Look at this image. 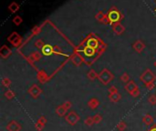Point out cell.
Returning <instances> with one entry per match:
<instances>
[{
	"label": "cell",
	"instance_id": "cell-19",
	"mask_svg": "<svg viewBox=\"0 0 156 131\" xmlns=\"http://www.w3.org/2000/svg\"><path fill=\"white\" fill-rule=\"evenodd\" d=\"M98 76H99V74H97V72L94 69H90L88 72V74H87V77H88V78L90 81H93V80H95L96 78H98Z\"/></svg>",
	"mask_w": 156,
	"mask_h": 131
},
{
	"label": "cell",
	"instance_id": "cell-26",
	"mask_svg": "<svg viewBox=\"0 0 156 131\" xmlns=\"http://www.w3.org/2000/svg\"><path fill=\"white\" fill-rule=\"evenodd\" d=\"M148 101L152 106H155L156 105V95L153 94V95L150 96L149 98H148Z\"/></svg>",
	"mask_w": 156,
	"mask_h": 131
},
{
	"label": "cell",
	"instance_id": "cell-4",
	"mask_svg": "<svg viewBox=\"0 0 156 131\" xmlns=\"http://www.w3.org/2000/svg\"><path fill=\"white\" fill-rule=\"evenodd\" d=\"M108 19L109 21L113 24V23H117V22H120V20L121 19V14L120 13V11L116 9L115 8H112L110 11H109V14H108Z\"/></svg>",
	"mask_w": 156,
	"mask_h": 131
},
{
	"label": "cell",
	"instance_id": "cell-34",
	"mask_svg": "<svg viewBox=\"0 0 156 131\" xmlns=\"http://www.w3.org/2000/svg\"><path fill=\"white\" fill-rule=\"evenodd\" d=\"M153 65H154V67H156V61H155V62H154V64H153Z\"/></svg>",
	"mask_w": 156,
	"mask_h": 131
},
{
	"label": "cell",
	"instance_id": "cell-32",
	"mask_svg": "<svg viewBox=\"0 0 156 131\" xmlns=\"http://www.w3.org/2000/svg\"><path fill=\"white\" fill-rule=\"evenodd\" d=\"M62 106L68 110V109H70L71 108V102L70 101H65L63 104H62Z\"/></svg>",
	"mask_w": 156,
	"mask_h": 131
},
{
	"label": "cell",
	"instance_id": "cell-28",
	"mask_svg": "<svg viewBox=\"0 0 156 131\" xmlns=\"http://www.w3.org/2000/svg\"><path fill=\"white\" fill-rule=\"evenodd\" d=\"M10 84H11V81H10L9 78H3V80H2V85H3L4 86L8 87V86H10Z\"/></svg>",
	"mask_w": 156,
	"mask_h": 131
},
{
	"label": "cell",
	"instance_id": "cell-13",
	"mask_svg": "<svg viewBox=\"0 0 156 131\" xmlns=\"http://www.w3.org/2000/svg\"><path fill=\"white\" fill-rule=\"evenodd\" d=\"M99 106V100L96 97H92L88 101V107L91 109H96Z\"/></svg>",
	"mask_w": 156,
	"mask_h": 131
},
{
	"label": "cell",
	"instance_id": "cell-29",
	"mask_svg": "<svg viewBox=\"0 0 156 131\" xmlns=\"http://www.w3.org/2000/svg\"><path fill=\"white\" fill-rule=\"evenodd\" d=\"M35 46H36L37 48H43V47H44V43H43V41H42L41 39H39V40L36 41Z\"/></svg>",
	"mask_w": 156,
	"mask_h": 131
},
{
	"label": "cell",
	"instance_id": "cell-14",
	"mask_svg": "<svg viewBox=\"0 0 156 131\" xmlns=\"http://www.w3.org/2000/svg\"><path fill=\"white\" fill-rule=\"evenodd\" d=\"M46 117H44V116H42L39 120H37V122L36 123V126H35V128L37 129V130H39V131H41L43 128H44V127H45V124H46Z\"/></svg>",
	"mask_w": 156,
	"mask_h": 131
},
{
	"label": "cell",
	"instance_id": "cell-24",
	"mask_svg": "<svg viewBox=\"0 0 156 131\" xmlns=\"http://www.w3.org/2000/svg\"><path fill=\"white\" fill-rule=\"evenodd\" d=\"M5 97L8 99H13L15 97V93L12 90H8L5 92Z\"/></svg>",
	"mask_w": 156,
	"mask_h": 131
},
{
	"label": "cell",
	"instance_id": "cell-27",
	"mask_svg": "<svg viewBox=\"0 0 156 131\" xmlns=\"http://www.w3.org/2000/svg\"><path fill=\"white\" fill-rule=\"evenodd\" d=\"M23 22V19L21 18V16H17L14 17V19H13V23L16 25V26H19V25Z\"/></svg>",
	"mask_w": 156,
	"mask_h": 131
},
{
	"label": "cell",
	"instance_id": "cell-6",
	"mask_svg": "<svg viewBox=\"0 0 156 131\" xmlns=\"http://www.w3.org/2000/svg\"><path fill=\"white\" fill-rule=\"evenodd\" d=\"M42 93V90L40 87L37 85H32L28 89V94L32 97L33 98H37L40 96V94Z\"/></svg>",
	"mask_w": 156,
	"mask_h": 131
},
{
	"label": "cell",
	"instance_id": "cell-17",
	"mask_svg": "<svg viewBox=\"0 0 156 131\" xmlns=\"http://www.w3.org/2000/svg\"><path fill=\"white\" fill-rule=\"evenodd\" d=\"M142 122L145 125H147V126H150V125H152L153 123V118L151 115L146 114L142 117Z\"/></svg>",
	"mask_w": 156,
	"mask_h": 131
},
{
	"label": "cell",
	"instance_id": "cell-10",
	"mask_svg": "<svg viewBox=\"0 0 156 131\" xmlns=\"http://www.w3.org/2000/svg\"><path fill=\"white\" fill-rule=\"evenodd\" d=\"M133 49L136 51V52H138V53H141L143 49L145 48V44L143 43L142 40H137L133 43Z\"/></svg>",
	"mask_w": 156,
	"mask_h": 131
},
{
	"label": "cell",
	"instance_id": "cell-20",
	"mask_svg": "<svg viewBox=\"0 0 156 131\" xmlns=\"http://www.w3.org/2000/svg\"><path fill=\"white\" fill-rule=\"evenodd\" d=\"M8 9L12 12V13H15V12H17L18 9H19V5H18L17 3L13 2V3H11V4L9 5Z\"/></svg>",
	"mask_w": 156,
	"mask_h": 131
},
{
	"label": "cell",
	"instance_id": "cell-25",
	"mask_svg": "<svg viewBox=\"0 0 156 131\" xmlns=\"http://www.w3.org/2000/svg\"><path fill=\"white\" fill-rule=\"evenodd\" d=\"M93 120H94L95 124L101 123V120H102V116L101 114H95L94 116H93Z\"/></svg>",
	"mask_w": 156,
	"mask_h": 131
},
{
	"label": "cell",
	"instance_id": "cell-9",
	"mask_svg": "<svg viewBox=\"0 0 156 131\" xmlns=\"http://www.w3.org/2000/svg\"><path fill=\"white\" fill-rule=\"evenodd\" d=\"M7 130L8 131H20L21 130V126H20V124L18 122H17L15 120H12L8 124Z\"/></svg>",
	"mask_w": 156,
	"mask_h": 131
},
{
	"label": "cell",
	"instance_id": "cell-12",
	"mask_svg": "<svg viewBox=\"0 0 156 131\" xmlns=\"http://www.w3.org/2000/svg\"><path fill=\"white\" fill-rule=\"evenodd\" d=\"M71 62L73 63L74 66H76V67H79L80 65L82 64V62H83V58L81 56H79L78 54H75L72 58H71Z\"/></svg>",
	"mask_w": 156,
	"mask_h": 131
},
{
	"label": "cell",
	"instance_id": "cell-2",
	"mask_svg": "<svg viewBox=\"0 0 156 131\" xmlns=\"http://www.w3.org/2000/svg\"><path fill=\"white\" fill-rule=\"evenodd\" d=\"M114 78L113 74H112L109 69L107 68H104L101 71V73H99L98 79L99 80V82L102 83L103 85H108L110 82H111Z\"/></svg>",
	"mask_w": 156,
	"mask_h": 131
},
{
	"label": "cell",
	"instance_id": "cell-30",
	"mask_svg": "<svg viewBox=\"0 0 156 131\" xmlns=\"http://www.w3.org/2000/svg\"><path fill=\"white\" fill-rule=\"evenodd\" d=\"M108 91L110 94H113V93H118V88L115 86H111L108 88Z\"/></svg>",
	"mask_w": 156,
	"mask_h": 131
},
{
	"label": "cell",
	"instance_id": "cell-18",
	"mask_svg": "<svg viewBox=\"0 0 156 131\" xmlns=\"http://www.w3.org/2000/svg\"><path fill=\"white\" fill-rule=\"evenodd\" d=\"M55 112H56V114H57L58 116L63 117V116H65L66 113H67V109L63 107V106L61 105V106H59V107L56 108Z\"/></svg>",
	"mask_w": 156,
	"mask_h": 131
},
{
	"label": "cell",
	"instance_id": "cell-8",
	"mask_svg": "<svg viewBox=\"0 0 156 131\" xmlns=\"http://www.w3.org/2000/svg\"><path fill=\"white\" fill-rule=\"evenodd\" d=\"M111 26H112V30H113V32L116 35H121L124 33V31H125V27H124L120 22L111 24Z\"/></svg>",
	"mask_w": 156,
	"mask_h": 131
},
{
	"label": "cell",
	"instance_id": "cell-23",
	"mask_svg": "<svg viewBox=\"0 0 156 131\" xmlns=\"http://www.w3.org/2000/svg\"><path fill=\"white\" fill-rule=\"evenodd\" d=\"M95 123H94V120H93V117H88L85 119V125L86 126H89V127H91L93 126Z\"/></svg>",
	"mask_w": 156,
	"mask_h": 131
},
{
	"label": "cell",
	"instance_id": "cell-16",
	"mask_svg": "<svg viewBox=\"0 0 156 131\" xmlns=\"http://www.w3.org/2000/svg\"><path fill=\"white\" fill-rule=\"evenodd\" d=\"M96 19L99 21V22H103V23H107L108 21H109V19H108V16H106L102 12H99V13L96 15Z\"/></svg>",
	"mask_w": 156,
	"mask_h": 131
},
{
	"label": "cell",
	"instance_id": "cell-22",
	"mask_svg": "<svg viewBox=\"0 0 156 131\" xmlns=\"http://www.w3.org/2000/svg\"><path fill=\"white\" fill-rule=\"evenodd\" d=\"M120 78H121V81L123 83H128L130 81V76L128 73H123Z\"/></svg>",
	"mask_w": 156,
	"mask_h": 131
},
{
	"label": "cell",
	"instance_id": "cell-21",
	"mask_svg": "<svg viewBox=\"0 0 156 131\" xmlns=\"http://www.w3.org/2000/svg\"><path fill=\"white\" fill-rule=\"evenodd\" d=\"M127 128V125L124 121H120L117 124V129L119 131H124Z\"/></svg>",
	"mask_w": 156,
	"mask_h": 131
},
{
	"label": "cell",
	"instance_id": "cell-33",
	"mask_svg": "<svg viewBox=\"0 0 156 131\" xmlns=\"http://www.w3.org/2000/svg\"><path fill=\"white\" fill-rule=\"evenodd\" d=\"M150 131H156V128H153L151 130H150Z\"/></svg>",
	"mask_w": 156,
	"mask_h": 131
},
{
	"label": "cell",
	"instance_id": "cell-7",
	"mask_svg": "<svg viewBox=\"0 0 156 131\" xmlns=\"http://www.w3.org/2000/svg\"><path fill=\"white\" fill-rule=\"evenodd\" d=\"M8 40L9 42H11L12 44H13V46L14 47H18L20 45V43H21V38H20V36H18L17 33L14 32V33H12L9 36H8Z\"/></svg>",
	"mask_w": 156,
	"mask_h": 131
},
{
	"label": "cell",
	"instance_id": "cell-11",
	"mask_svg": "<svg viewBox=\"0 0 156 131\" xmlns=\"http://www.w3.org/2000/svg\"><path fill=\"white\" fill-rule=\"evenodd\" d=\"M11 55V50L10 48L8 47L7 46H3L0 49V56H1L2 58H8L9 56Z\"/></svg>",
	"mask_w": 156,
	"mask_h": 131
},
{
	"label": "cell",
	"instance_id": "cell-15",
	"mask_svg": "<svg viewBox=\"0 0 156 131\" xmlns=\"http://www.w3.org/2000/svg\"><path fill=\"white\" fill-rule=\"evenodd\" d=\"M121 96L119 92L118 93H113V94H110L109 95V99L111 101V102H113V103H117V102H119L121 100Z\"/></svg>",
	"mask_w": 156,
	"mask_h": 131
},
{
	"label": "cell",
	"instance_id": "cell-1",
	"mask_svg": "<svg viewBox=\"0 0 156 131\" xmlns=\"http://www.w3.org/2000/svg\"><path fill=\"white\" fill-rule=\"evenodd\" d=\"M140 80L145 86L154 84L155 80H156V75L151 69H146L140 76Z\"/></svg>",
	"mask_w": 156,
	"mask_h": 131
},
{
	"label": "cell",
	"instance_id": "cell-31",
	"mask_svg": "<svg viewBox=\"0 0 156 131\" xmlns=\"http://www.w3.org/2000/svg\"><path fill=\"white\" fill-rule=\"evenodd\" d=\"M31 58H33L34 61H39L40 58V55L39 53H33L32 56H31Z\"/></svg>",
	"mask_w": 156,
	"mask_h": 131
},
{
	"label": "cell",
	"instance_id": "cell-5",
	"mask_svg": "<svg viewBox=\"0 0 156 131\" xmlns=\"http://www.w3.org/2000/svg\"><path fill=\"white\" fill-rule=\"evenodd\" d=\"M80 119L79 116L76 113L75 111H70L68 112V113L66 115L65 117V120L68 124L71 125V126H74V125H76Z\"/></svg>",
	"mask_w": 156,
	"mask_h": 131
},
{
	"label": "cell",
	"instance_id": "cell-3",
	"mask_svg": "<svg viewBox=\"0 0 156 131\" xmlns=\"http://www.w3.org/2000/svg\"><path fill=\"white\" fill-rule=\"evenodd\" d=\"M125 89L132 95L133 97H137L140 95V90L138 88V86L135 84L133 80H130L128 83L125 85Z\"/></svg>",
	"mask_w": 156,
	"mask_h": 131
}]
</instances>
